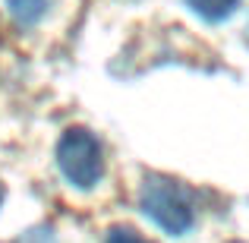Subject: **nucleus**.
<instances>
[{
	"instance_id": "nucleus-2",
	"label": "nucleus",
	"mask_w": 249,
	"mask_h": 243,
	"mask_svg": "<svg viewBox=\"0 0 249 243\" xmlns=\"http://www.w3.org/2000/svg\"><path fill=\"white\" fill-rule=\"evenodd\" d=\"M57 164L63 177L73 187L89 189L101 180L104 174V158H101V142L89 130H67L57 142Z\"/></svg>"
},
{
	"instance_id": "nucleus-3",
	"label": "nucleus",
	"mask_w": 249,
	"mask_h": 243,
	"mask_svg": "<svg viewBox=\"0 0 249 243\" xmlns=\"http://www.w3.org/2000/svg\"><path fill=\"white\" fill-rule=\"evenodd\" d=\"M6 3H10V13L19 25H35L48 13L51 0H6Z\"/></svg>"
},
{
	"instance_id": "nucleus-5",
	"label": "nucleus",
	"mask_w": 249,
	"mask_h": 243,
	"mask_svg": "<svg viewBox=\"0 0 249 243\" xmlns=\"http://www.w3.org/2000/svg\"><path fill=\"white\" fill-rule=\"evenodd\" d=\"M107 243H152V240H145L142 234H136L133 227H114V231L107 234Z\"/></svg>"
},
{
	"instance_id": "nucleus-4",
	"label": "nucleus",
	"mask_w": 249,
	"mask_h": 243,
	"mask_svg": "<svg viewBox=\"0 0 249 243\" xmlns=\"http://www.w3.org/2000/svg\"><path fill=\"white\" fill-rule=\"evenodd\" d=\"M186 3L193 6L202 19H208V22H221V19H227L240 6V0H186Z\"/></svg>"
},
{
	"instance_id": "nucleus-1",
	"label": "nucleus",
	"mask_w": 249,
	"mask_h": 243,
	"mask_svg": "<svg viewBox=\"0 0 249 243\" xmlns=\"http://www.w3.org/2000/svg\"><path fill=\"white\" fill-rule=\"evenodd\" d=\"M139 206L161 231L177 234V237L196 224L193 196H189L186 187H180L170 177H161V174L145 177V183L139 189Z\"/></svg>"
}]
</instances>
